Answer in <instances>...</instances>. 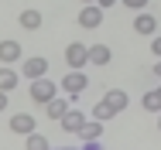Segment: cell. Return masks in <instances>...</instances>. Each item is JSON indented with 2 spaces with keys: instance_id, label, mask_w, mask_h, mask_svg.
Segmentation results:
<instances>
[{
  "instance_id": "cell-7",
  "label": "cell",
  "mask_w": 161,
  "mask_h": 150,
  "mask_svg": "<svg viewBox=\"0 0 161 150\" xmlns=\"http://www.w3.org/2000/svg\"><path fill=\"white\" fill-rule=\"evenodd\" d=\"M48 72V61L41 58V55H34V58H24V75L28 79H41Z\"/></svg>"
},
{
  "instance_id": "cell-5",
  "label": "cell",
  "mask_w": 161,
  "mask_h": 150,
  "mask_svg": "<svg viewBox=\"0 0 161 150\" xmlns=\"http://www.w3.org/2000/svg\"><path fill=\"white\" fill-rule=\"evenodd\" d=\"M65 61H69L72 68H82V65L89 61V48H86V44H79V41H72V44L65 48Z\"/></svg>"
},
{
  "instance_id": "cell-11",
  "label": "cell",
  "mask_w": 161,
  "mask_h": 150,
  "mask_svg": "<svg viewBox=\"0 0 161 150\" xmlns=\"http://www.w3.org/2000/svg\"><path fill=\"white\" fill-rule=\"evenodd\" d=\"M17 24H21L24 31H38V28H41V14H38V10H21Z\"/></svg>"
},
{
  "instance_id": "cell-15",
  "label": "cell",
  "mask_w": 161,
  "mask_h": 150,
  "mask_svg": "<svg viewBox=\"0 0 161 150\" xmlns=\"http://www.w3.org/2000/svg\"><path fill=\"white\" fill-rule=\"evenodd\" d=\"M24 150H52V147H48V140L41 133H28L24 137Z\"/></svg>"
},
{
  "instance_id": "cell-26",
  "label": "cell",
  "mask_w": 161,
  "mask_h": 150,
  "mask_svg": "<svg viewBox=\"0 0 161 150\" xmlns=\"http://www.w3.org/2000/svg\"><path fill=\"white\" fill-rule=\"evenodd\" d=\"M82 3H93V0H82Z\"/></svg>"
},
{
  "instance_id": "cell-22",
  "label": "cell",
  "mask_w": 161,
  "mask_h": 150,
  "mask_svg": "<svg viewBox=\"0 0 161 150\" xmlns=\"http://www.w3.org/2000/svg\"><path fill=\"white\" fill-rule=\"evenodd\" d=\"M93 3H96V7H103V10H106V7H113L117 0H93Z\"/></svg>"
},
{
  "instance_id": "cell-25",
  "label": "cell",
  "mask_w": 161,
  "mask_h": 150,
  "mask_svg": "<svg viewBox=\"0 0 161 150\" xmlns=\"http://www.w3.org/2000/svg\"><path fill=\"white\" fill-rule=\"evenodd\" d=\"M158 130H161V109H158Z\"/></svg>"
},
{
  "instance_id": "cell-1",
  "label": "cell",
  "mask_w": 161,
  "mask_h": 150,
  "mask_svg": "<svg viewBox=\"0 0 161 150\" xmlns=\"http://www.w3.org/2000/svg\"><path fill=\"white\" fill-rule=\"evenodd\" d=\"M55 92H58L55 79H45V75H41V79H31V99H34V102H41V106H45Z\"/></svg>"
},
{
  "instance_id": "cell-10",
  "label": "cell",
  "mask_w": 161,
  "mask_h": 150,
  "mask_svg": "<svg viewBox=\"0 0 161 150\" xmlns=\"http://www.w3.org/2000/svg\"><path fill=\"white\" fill-rule=\"evenodd\" d=\"M134 31H137V34H154V31H158V21H154L151 14H144V10H141V14H137V21H134Z\"/></svg>"
},
{
  "instance_id": "cell-21",
  "label": "cell",
  "mask_w": 161,
  "mask_h": 150,
  "mask_svg": "<svg viewBox=\"0 0 161 150\" xmlns=\"http://www.w3.org/2000/svg\"><path fill=\"white\" fill-rule=\"evenodd\" d=\"M151 51H154V55H161V34L154 38V41H151Z\"/></svg>"
},
{
  "instance_id": "cell-12",
  "label": "cell",
  "mask_w": 161,
  "mask_h": 150,
  "mask_svg": "<svg viewBox=\"0 0 161 150\" xmlns=\"http://www.w3.org/2000/svg\"><path fill=\"white\" fill-rule=\"evenodd\" d=\"M65 109H69V99H58V96H52V99L45 102V113H48L52 120H58V116L65 113Z\"/></svg>"
},
{
  "instance_id": "cell-23",
  "label": "cell",
  "mask_w": 161,
  "mask_h": 150,
  "mask_svg": "<svg viewBox=\"0 0 161 150\" xmlns=\"http://www.w3.org/2000/svg\"><path fill=\"white\" fill-rule=\"evenodd\" d=\"M3 106H7V92H0V113H3Z\"/></svg>"
},
{
  "instance_id": "cell-18",
  "label": "cell",
  "mask_w": 161,
  "mask_h": 150,
  "mask_svg": "<svg viewBox=\"0 0 161 150\" xmlns=\"http://www.w3.org/2000/svg\"><path fill=\"white\" fill-rule=\"evenodd\" d=\"M110 116H117V113H113V109H110V106H106V102H103V99H99V106H93V120H110Z\"/></svg>"
},
{
  "instance_id": "cell-2",
  "label": "cell",
  "mask_w": 161,
  "mask_h": 150,
  "mask_svg": "<svg viewBox=\"0 0 161 150\" xmlns=\"http://www.w3.org/2000/svg\"><path fill=\"white\" fill-rule=\"evenodd\" d=\"M58 123H62L65 133H79V130L86 126V113H79V109H72V106H69L62 116H58Z\"/></svg>"
},
{
  "instance_id": "cell-8",
  "label": "cell",
  "mask_w": 161,
  "mask_h": 150,
  "mask_svg": "<svg viewBox=\"0 0 161 150\" xmlns=\"http://www.w3.org/2000/svg\"><path fill=\"white\" fill-rule=\"evenodd\" d=\"M103 102H106L113 113H124V109H127V92L124 89H110L106 96H103Z\"/></svg>"
},
{
  "instance_id": "cell-9",
  "label": "cell",
  "mask_w": 161,
  "mask_h": 150,
  "mask_svg": "<svg viewBox=\"0 0 161 150\" xmlns=\"http://www.w3.org/2000/svg\"><path fill=\"white\" fill-rule=\"evenodd\" d=\"M21 58V44L17 41H0V61L3 65H10V61Z\"/></svg>"
},
{
  "instance_id": "cell-4",
  "label": "cell",
  "mask_w": 161,
  "mask_h": 150,
  "mask_svg": "<svg viewBox=\"0 0 161 150\" xmlns=\"http://www.w3.org/2000/svg\"><path fill=\"white\" fill-rule=\"evenodd\" d=\"M79 24H82V28H99V24H103V7H96V3H82Z\"/></svg>"
},
{
  "instance_id": "cell-27",
  "label": "cell",
  "mask_w": 161,
  "mask_h": 150,
  "mask_svg": "<svg viewBox=\"0 0 161 150\" xmlns=\"http://www.w3.org/2000/svg\"><path fill=\"white\" fill-rule=\"evenodd\" d=\"M158 92H161V89H158Z\"/></svg>"
},
{
  "instance_id": "cell-6",
  "label": "cell",
  "mask_w": 161,
  "mask_h": 150,
  "mask_svg": "<svg viewBox=\"0 0 161 150\" xmlns=\"http://www.w3.org/2000/svg\"><path fill=\"white\" fill-rule=\"evenodd\" d=\"M10 133H21V137L34 133V116L31 113H14L10 116Z\"/></svg>"
},
{
  "instance_id": "cell-17",
  "label": "cell",
  "mask_w": 161,
  "mask_h": 150,
  "mask_svg": "<svg viewBox=\"0 0 161 150\" xmlns=\"http://www.w3.org/2000/svg\"><path fill=\"white\" fill-rule=\"evenodd\" d=\"M144 109H147V113H158V109H161V92L158 89L144 92Z\"/></svg>"
},
{
  "instance_id": "cell-14",
  "label": "cell",
  "mask_w": 161,
  "mask_h": 150,
  "mask_svg": "<svg viewBox=\"0 0 161 150\" xmlns=\"http://www.w3.org/2000/svg\"><path fill=\"white\" fill-rule=\"evenodd\" d=\"M89 61L93 65H110V48L106 44H93L89 48Z\"/></svg>"
},
{
  "instance_id": "cell-16",
  "label": "cell",
  "mask_w": 161,
  "mask_h": 150,
  "mask_svg": "<svg viewBox=\"0 0 161 150\" xmlns=\"http://www.w3.org/2000/svg\"><path fill=\"white\" fill-rule=\"evenodd\" d=\"M14 85H17V75H14L10 68H3V65H0V92H10Z\"/></svg>"
},
{
  "instance_id": "cell-3",
  "label": "cell",
  "mask_w": 161,
  "mask_h": 150,
  "mask_svg": "<svg viewBox=\"0 0 161 150\" xmlns=\"http://www.w3.org/2000/svg\"><path fill=\"white\" fill-rule=\"evenodd\" d=\"M86 85H89V79H86L79 68H72V72L62 79V89L69 92V96H79V92H86Z\"/></svg>"
},
{
  "instance_id": "cell-13",
  "label": "cell",
  "mask_w": 161,
  "mask_h": 150,
  "mask_svg": "<svg viewBox=\"0 0 161 150\" xmlns=\"http://www.w3.org/2000/svg\"><path fill=\"white\" fill-rule=\"evenodd\" d=\"M79 137H82V140H99V137H103V123L99 120H86V126L79 130Z\"/></svg>"
},
{
  "instance_id": "cell-24",
  "label": "cell",
  "mask_w": 161,
  "mask_h": 150,
  "mask_svg": "<svg viewBox=\"0 0 161 150\" xmlns=\"http://www.w3.org/2000/svg\"><path fill=\"white\" fill-rule=\"evenodd\" d=\"M154 75H158V79H161V61H158V65H154Z\"/></svg>"
},
{
  "instance_id": "cell-19",
  "label": "cell",
  "mask_w": 161,
  "mask_h": 150,
  "mask_svg": "<svg viewBox=\"0 0 161 150\" xmlns=\"http://www.w3.org/2000/svg\"><path fill=\"white\" fill-rule=\"evenodd\" d=\"M124 3H127V7H134V10H144V7H147V0H124Z\"/></svg>"
},
{
  "instance_id": "cell-20",
  "label": "cell",
  "mask_w": 161,
  "mask_h": 150,
  "mask_svg": "<svg viewBox=\"0 0 161 150\" xmlns=\"http://www.w3.org/2000/svg\"><path fill=\"white\" fill-rule=\"evenodd\" d=\"M82 143H86L82 150H103V147H99V140H82Z\"/></svg>"
}]
</instances>
